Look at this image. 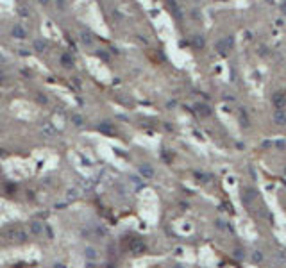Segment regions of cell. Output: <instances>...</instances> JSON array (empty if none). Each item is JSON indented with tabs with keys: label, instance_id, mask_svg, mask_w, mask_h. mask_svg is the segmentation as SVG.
Listing matches in <instances>:
<instances>
[{
	"label": "cell",
	"instance_id": "1",
	"mask_svg": "<svg viewBox=\"0 0 286 268\" xmlns=\"http://www.w3.org/2000/svg\"><path fill=\"white\" fill-rule=\"evenodd\" d=\"M275 120H277V123H281V125H282V123H286V118H284V115H282V113H277V118H275Z\"/></svg>",
	"mask_w": 286,
	"mask_h": 268
},
{
	"label": "cell",
	"instance_id": "2",
	"mask_svg": "<svg viewBox=\"0 0 286 268\" xmlns=\"http://www.w3.org/2000/svg\"><path fill=\"white\" fill-rule=\"evenodd\" d=\"M252 259H254V261L257 263V261H261V259H263V254H259V252H254V254H252Z\"/></svg>",
	"mask_w": 286,
	"mask_h": 268
}]
</instances>
